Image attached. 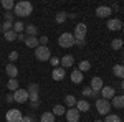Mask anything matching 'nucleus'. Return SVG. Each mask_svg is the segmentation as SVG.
Here are the masks:
<instances>
[{"instance_id":"c9c22d12","label":"nucleus","mask_w":124,"mask_h":122,"mask_svg":"<svg viewBox=\"0 0 124 122\" xmlns=\"http://www.w3.org/2000/svg\"><path fill=\"white\" fill-rule=\"evenodd\" d=\"M38 99H40V96H38L37 93L28 94V101H30V102H38Z\"/></svg>"},{"instance_id":"b1692460","label":"nucleus","mask_w":124,"mask_h":122,"mask_svg":"<svg viewBox=\"0 0 124 122\" xmlns=\"http://www.w3.org/2000/svg\"><path fill=\"white\" fill-rule=\"evenodd\" d=\"M25 31H27V36H37V33H38V30H37L35 25H27Z\"/></svg>"},{"instance_id":"2f4dec72","label":"nucleus","mask_w":124,"mask_h":122,"mask_svg":"<svg viewBox=\"0 0 124 122\" xmlns=\"http://www.w3.org/2000/svg\"><path fill=\"white\" fill-rule=\"evenodd\" d=\"M89 68H91V63L85 59V61H81V63H79V68H78V69H79L81 73H86V71H89Z\"/></svg>"},{"instance_id":"c85d7f7f","label":"nucleus","mask_w":124,"mask_h":122,"mask_svg":"<svg viewBox=\"0 0 124 122\" xmlns=\"http://www.w3.org/2000/svg\"><path fill=\"white\" fill-rule=\"evenodd\" d=\"M65 112H66V109H65V106H61V104H56V106L53 107V114H55V115H63Z\"/></svg>"},{"instance_id":"e433bc0d","label":"nucleus","mask_w":124,"mask_h":122,"mask_svg":"<svg viewBox=\"0 0 124 122\" xmlns=\"http://www.w3.org/2000/svg\"><path fill=\"white\" fill-rule=\"evenodd\" d=\"M48 41H50V40H48V36H45V35L38 38V43H40V46H46V45H48Z\"/></svg>"},{"instance_id":"1a4fd4ad","label":"nucleus","mask_w":124,"mask_h":122,"mask_svg":"<svg viewBox=\"0 0 124 122\" xmlns=\"http://www.w3.org/2000/svg\"><path fill=\"white\" fill-rule=\"evenodd\" d=\"M65 74H66V69L61 68V66L53 68V71H51V78H53L55 81H61V79H65Z\"/></svg>"},{"instance_id":"cd10ccee","label":"nucleus","mask_w":124,"mask_h":122,"mask_svg":"<svg viewBox=\"0 0 124 122\" xmlns=\"http://www.w3.org/2000/svg\"><path fill=\"white\" fill-rule=\"evenodd\" d=\"M103 122H123V119L119 115H116V114H108Z\"/></svg>"},{"instance_id":"f704fd0d","label":"nucleus","mask_w":124,"mask_h":122,"mask_svg":"<svg viewBox=\"0 0 124 122\" xmlns=\"http://www.w3.org/2000/svg\"><path fill=\"white\" fill-rule=\"evenodd\" d=\"M8 59H10V63L17 61V59H18V51H15V50H13V51H10V53H8Z\"/></svg>"},{"instance_id":"7c9ffc66","label":"nucleus","mask_w":124,"mask_h":122,"mask_svg":"<svg viewBox=\"0 0 124 122\" xmlns=\"http://www.w3.org/2000/svg\"><path fill=\"white\" fill-rule=\"evenodd\" d=\"M2 7L5 8V12H10L15 7V3H13V0H2Z\"/></svg>"},{"instance_id":"7ed1b4c3","label":"nucleus","mask_w":124,"mask_h":122,"mask_svg":"<svg viewBox=\"0 0 124 122\" xmlns=\"http://www.w3.org/2000/svg\"><path fill=\"white\" fill-rule=\"evenodd\" d=\"M111 102L106 101V99H96V111L101 114V115H108L111 111Z\"/></svg>"},{"instance_id":"9d476101","label":"nucleus","mask_w":124,"mask_h":122,"mask_svg":"<svg viewBox=\"0 0 124 122\" xmlns=\"http://www.w3.org/2000/svg\"><path fill=\"white\" fill-rule=\"evenodd\" d=\"M66 121L68 122H78L79 121V111L76 107H71L66 111Z\"/></svg>"},{"instance_id":"6ab92c4d","label":"nucleus","mask_w":124,"mask_h":122,"mask_svg":"<svg viewBox=\"0 0 124 122\" xmlns=\"http://www.w3.org/2000/svg\"><path fill=\"white\" fill-rule=\"evenodd\" d=\"M71 81H73L75 84H79V83L83 81V73H81L79 69H75V71L71 73Z\"/></svg>"},{"instance_id":"4be33fe9","label":"nucleus","mask_w":124,"mask_h":122,"mask_svg":"<svg viewBox=\"0 0 124 122\" xmlns=\"http://www.w3.org/2000/svg\"><path fill=\"white\" fill-rule=\"evenodd\" d=\"M7 87H8L10 93H15L17 89H18V79L15 78V79H8V83H7Z\"/></svg>"},{"instance_id":"423d86ee","label":"nucleus","mask_w":124,"mask_h":122,"mask_svg":"<svg viewBox=\"0 0 124 122\" xmlns=\"http://www.w3.org/2000/svg\"><path fill=\"white\" fill-rule=\"evenodd\" d=\"M22 112H20L18 109H10L8 112H7V115H5V119H7V122H22Z\"/></svg>"},{"instance_id":"a211bd4d","label":"nucleus","mask_w":124,"mask_h":122,"mask_svg":"<svg viewBox=\"0 0 124 122\" xmlns=\"http://www.w3.org/2000/svg\"><path fill=\"white\" fill-rule=\"evenodd\" d=\"M111 106L113 107H117V109H124V96H114Z\"/></svg>"},{"instance_id":"49530a36","label":"nucleus","mask_w":124,"mask_h":122,"mask_svg":"<svg viewBox=\"0 0 124 122\" xmlns=\"http://www.w3.org/2000/svg\"><path fill=\"white\" fill-rule=\"evenodd\" d=\"M111 10H114V12H117V10H119V5H117V3H116V5H113V7H111Z\"/></svg>"},{"instance_id":"5701e85b","label":"nucleus","mask_w":124,"mask_h":122,"mask_svg":"<svg viewBox=\"0 0 124 122\" xmlns=\"http://www.w3.org/2000/svg\"><path fill=\"white\" fill-rule=\"evenodd\" d=\"M10 30H13V22H3L0 25V33H7Z\"/></svg>"},{"instance_id":"3c124183","label":"nucleus","mask_w":124,"mask_h":122,"mask_svg":"<svg viewBox=\"0 0 124 122\" xmlns=\"http://www.w3.org/2000/svg\"><path fill=\"white\" fill-rule=\"evenodd\" d=\"M123 31H124V23H123Z\"/></svg>"},{"instance_id":"393cba45","label":"nucleus","mask_w":124,"mask_h":122,"mask_svg":"<svg viewBox=\"0 0 124 122\" xmlns=\"http://www.w3.org/2000/svg\"><path fill=\"white\" fill-rule=\"evenodd\" d=\"M65 104H66L70 109H71V107H75V106H76V97H75V96H71V94L66 96V97H65Z\"/></svg>"},{"instance_id":"2eb2a0df","label":"nucleus","mask_w":124,"mask_h":122,"mask_svg":"<svg viewBox=\"0 0 124 122\" xmlns=\"http://www.w3.org/2000/svg\"><path fill=\"white\" fill-rule=\"evenodd\" d=\"M60 63H61V68H71L73 66V63H75V58L71 56V55H65V56L60 59Z\"/></svg>"},{"instance_id":"a19ab883","label":"nucleus","mask_w":124,"mask_h":122,"mask_svg":"<svg viewBox=\"0 0 124 122\" xmlns=\"http://www.w3.org/2000/svg\"><path fill=\"white\" fill-rule=\"evenodd\" d=\"M22 122H35V119H33L31 115H23V117H22Z\"/></svg>"},{"instance_id":"8fccbe9b","label":"nucleus","mask_w":124,"mask_h":122,"mask_svg":"<svg viewBox=\"0 0 124 122\" xmlns=\"http://www.w3.org/2000/svg\"><path fill=\"white\" fill-rule=\"evenodd\" d=\"M93 122H103V121H99V119H98V121H93Z\"/></svg>"},{"instance_id":"09e8293b","label":"nucleus","mask_w":124,"mask_h":122,"mask_svg":"<svg viewBox=\"0 0 124 122\" xmlns=\"http://www.w3.org/2000/svg\"><path fill=\"white\" fill-rule=\"evenodd\" d=\"M121 87H123V89H124V79H123V83H121Z\"/></svg>"},{"instance_id":"ea45409f","label":"nucleus","mask_w":124,"mask_h":122,"mask_svg":"<svg viewBox=\"0 0 124 122\" xmlns=\"http://www.w3.org/2000/svg\"><path fill=\"white\" fill-rule=\"evenodd\" d=\"M50 63H51V66H56L58 68V65H60V58H56V56L50 58Z\"/></svg>"},{"instance_id":"f3484780","label":"nucleus","mask_w":124,"mask_h":122,"mask_svg":"<svg viewBox=\"0 0 124 122\" xmlns=\"http://www.w3.org/2000/svg\"><path fill=\"white\" fill-rule=\"evenodd\" d=\"M25 45L28 48H38L40 43H38V36H27L25 38Z\"/></svg>"},{"instance_id":"864d4df0","label":"nucleus","mask_w":124,"mask_h":122,"mask_svg":"<svg viewBox=\"0 0 124 122\" xmlns=\"http://www.w3.org/2000/svg\"><path fill=\"white\" fill-rule=\"evenodd\" d=\"M123 66H124V61H123Z\"/></svg>"},{"instance_id":"6e6552de","label":"nucleus","mask_w":124,"mask_h":122,"mask_svg":"<svg viewBox=\"0 0 124 122\" xmlns=\"http://www.w3.org/2000/svg\"><path fill=\"white\" fill-rule=\"evenodd\" d=\"M75 40H85L86 36V25L85 23H78L75 27V33H73Z\"/></svg>"},{"instance_id":"39448f33","label":"nucleus","mask_w":124,"mask_h":122,"mask_svg":"<svg viewBox=\"0 0 124 122\" xmlns=\"http://www.w3.org/2000/svg\"><path fill=\"white\" fill-rule=\"evenodd\" d=\"M13 99H15V102H18V104H23V102H27L28 101V91L27 89H17L15 93H13Z\"/></svg>"},{"instance_id":"58836bf2","label":"nucleus","mask_w":124,"mask_h":122,"mask_svg":"<svg viewBox=\"0 0 124 122\" xmlns=\"http://www.w3.org/2000/svg\"><path fill=\"white\" fill-rule=\"evenodd\" d=\"M83 96L85 97H93V89L91 87H85L83 89Z\"/></svg>"},{"instance_id":"f03ea898","label":"nucleus","mask_w":124,"mask_h":122,"mask_svg":"<svg viewBox=\"0 0 124 122\" xmlns=\"http://www.w3.org/2000/svg\"><path fill=\"white\" fill-rule=\"evenodd\" d=\"M58 45L61 48H71L75 46V36H73V33H61L60 38H58Z\"/></svg>"},{"instance_id":"c03bdc74","label":"nucleus","mask_w":124,"mask_h":122,"mask_svg":"<svg viewBox=\"0 0 124 122\" xmlns=\"http://www.w3.org/2000/svg\"><path fill=\"white\" fill-rule=\"evenodd\" d=\"M25 35H23V33H20V35H17V40H18V41H25Z\"/></svg>"},{"instance_id":"603ef678","label":"nucleus","mask_w":124,"mask_h":122,"mask_svg":"<svg viewBox=\"0 0 124 122\" xmlns=\"http://www.w3.org/2000/svg\"><path fill=\"white\" fill-rule=\"evenodd\" d=\"M123 122H124V117H123Z\"/></svg>"},{"instance_id":"dca6fc26","label":"nucleus","mask_w":124,"mask_h":122,"mask_svg":"<svg viewBox=\"0 0 124 122\" xmlns=\"http://www.w3.org/2000/svg\"><path fill=\"white\" fill-rule=\"evenodd\" d=\"M75 107H76V109L79 111V112H88L91 106H89V102H88V101L81 99V101H76V106H75Z\"/></svg>"},{"instance_id":"79ce46f5","label":"nucleus","mask_w":124,"mask_h":122,"mask_svg":"<svg viewBox=\"0 0 124 122\" xmlns=\"http://www.w3.org/2000/svg\"><path fill=\"white\" fill-rule=\"evenodd\" d=\"M75 45H78L79 48H83L86 45V41H85V40H75Z\"/></svg>"},{"instance_id":"37998d69","label":"nucleus","mask_w":124,"mask_h":122,"mask_svg":"<svg viewBox=\"0 0 124 122\" xmlns=\"http://www.w3.org/2000/svg\"><path fill=\"white\" fill-rule=\"evenodd\" d=\"M12 101H15L13 99V93H8L7 94V102H12Z\"/></svg>"},{"instance_id":"f257e3e1","label":"nucleus","mask_w":124,"mask_h":122,"mask_svg":"<svg viewBox=\"0 0 124 122\" xmlns=\"http://www.w3.org/2000/svg\"><path fill=\"white\" fill-rule=\"evenodd\" d=\"M13 12H15V15L20 17V18H23V17H30L31 12H33V5H31L30 2H27V0H22V2H18V3H15Z\"/></svg>"},{"instance_id":"de8ad7c7","label":"nucleus","mask_w":124,"mask_h":122,"mask_svg":"<svg viewBox=\"0 0 124 122\" xmlns=\"http://www.w3.org/2000/svg\"><path fill=\"white\" fill-rule=\"evenodd\" d=\"M93 97H94V99H98V97H99V93H96V91H93Z\"/></svg>"},{"instance_id":"72a5a7b5","label":"nucleus","mask_w":124,"mask_h":122,"mask_svg":"<svg viewBox=\"0 0 124 122\" xmlns=\"http://www.w3.org/2000/svg\"><path fill=\"white\" fill-rule=\"evenodd\" d=\"M27 91H28V94H31V93H37V94H38L40 93V86L35 84V83H31V84H28Z\"/></svg>"},{"instance_id":"f8f14e48","label":"nucleus","mask_w":124,"mask_h":122,"mask_svg":"<svg viewBox=\"0 0 124 122\" xmlns=\"http://www.w3.org/2000/svg\"><path fill=\"white\" fill-rule=\"evenodd\" d=\"M111 13H113L111 7H106V5H101V7H98V8H96V15H98L99 18H108Z\"/></svg>"},{"instance_id":"ddd939ff","label":"nucleus","mask_w":124,"mask_h":122,"mask_svg":"<svg viewBox=\"0 0 124 122\" xmlns=\"http://www.w3.org/2000/svg\"><path fill=\"white\" fill-rule=\"evenodd\" d=\"M5 73H7V76H8L10 79H15L18 76V68L13 65V63H8V65L5 66Z\"/></svg>"},{"instance_id":"bb28decb","label":"nucleus","mask_w":124,"mask_h":122,"mask_svg":"<svg viewBox=\"0 0 124 122\" xmlns=\"http://www.w3.org/2000/svg\"><path fill=\"white\" fill-rule=\"evenodd\" d=\"M123 45H124V41L121 38H114V40L111 41V48H113V50H121Z\"/></svg>"},{"instance_id":"473e14b6","label":"nucleus","mask_w":124,"mask_h":122,"mask_svg":"<svg viewBox=\"0 0 124 122\" xmlns=\"http://www.w3.org/2000/svg\"><path fill=\"white\" fill-rule=\"evenodd\" d=\"M3 35H5V40H7V41H15V40H17V33H15L13 30H10L7 33H3Z\"/></svg>"},{"instance_id":"4c0bfd02","label":"nucleus","mask_w":124,"mask_h":122,"mask_svg":"<svg viewBox=\"0 0 124 122\" xmlns=\"http://www.w3.org/2000/svg\"><path fill=\"white\" fill-rule=\"evenodd\" d=\"M13 12H5L3 13V17H5V22H13Z\"/></svg>"},{"instance_id":"20e7f679","label":"nucleus","mask_w":124,"mask_h":122,"mask_svg":"<svg viewBox=\"0 0 124 122\" xmlns=\"http://www.w3.org/2000/svg\"><path fill=\"white\" fill-rule=\"evenodd\" d=\"M35 58L38 61H48L51 58V51L48 50V46H38L35 48Z\"/></svg>"},{"instance_id":"aec40b11","label":"nucleus","mask_w":124,"mask_h":122,"mask_svg":"<svg viewBox=\"0 0 124 122\" xmlns=\"http://www.w3.org/2000/svg\"><path fill=\"white\" fill-rule=\"evenodd\" d=\"M113 73H114L116 78H119V79H124V66H123V65H116V66H113Z\"/></svg>"},{"instance_id":"a878e982","label":"nucleus","mask_w":124,"mask_h":122,"mask_svg":"<svg viewBox=\"0 0 124 122\" xmlns=\"http://www.w3.org/2000/svg\"><path fill=\"white\" fill-rule=\"evenodd\" d=\"M68 18V13L66 12H58L56 17H55V20H56V23H65Z\"/></svg>"},{"instance_id":"0eeeda50","label":"nucleus","mask_w":124,"mask_h":122,"mask_svg":"<svg viewBox=\"0 0 124 122\" xmlns=\"http://www.w3.org/2000/svg\"><path fill=\"white\" fill-rule=\"evenodd\" d=\"M99 93H101V99H106V101L113 99V97L116 96L114 87H111V86H103V89H101Z\"/></svg>"},{"instance_id":"412c9836","label":"nucleus","mask_w":124,"mask_h":122,"mask_svg":"<svg viewBox=\"0 0 124 122\" xmlns=\"http://www.w3.org/2000/svg\"><path fill=\"white\" fill-rule=\"evenodd\" d=\"M40 122H55V114L53 112H43L40 115Z\"/></svg>"},{"instance_id":"c756f323","label":"nucleus","mask_w":124,"mask_h":122,"mask_svg":"<svg viewBox=\"0 0 124 122\" xmlns=\"http://www.w3.org/2000/svg\"><path fill=\"white\" fill-rule=\"evenodd\" d=\"M13 31H15L17 35H20L22 31H25V25H23L22 22H15V23H13Z\"/></svg>"},{"instance_id":"9b49d317","label":"nucleus","mask_w":124,"mask_h":122,"mask_svg":"<svg viewBox=\"0 0 124 122\" xmlns=\"http://www.w3.org/2000/svg\"><path fill=\"white\" fill-rule=\"evenodd\" d=\"M106 27L111 30V31H117V30H123V22L119 18H111V20H108V25Z\"/></svg>"},{"instance_id":"4468645a","label":"nucleus","mask_w":124,"mask_h":122,"mask_svg":"<svg viewBox=\"0 0 124 122\" xmlns=\"http://www.w3.org/2000/svg\"><path fill=\"white\" fill-rule=\"evenodd\" d=\"M103 86H104L103 84V79H101L99 76H94V78L91 79V86H89V87H91L93 91H96V93H99V91L103 89Z\"/></svg>"},{"instance_id":"a18cd8bd","label":"nucleus","mask_w":124,"mask_h":122,"mask_svg":"<svg viewBox=\"0 0 124 122\" xmlns=\"http://www.w3.org/2000/svg\"><path fill=\"white\" fill-rule=\"evenodd\" d=\"M38 106H40V101L38 102H30V107H31V109H37Z\"/></svg>"}]
</instances>
